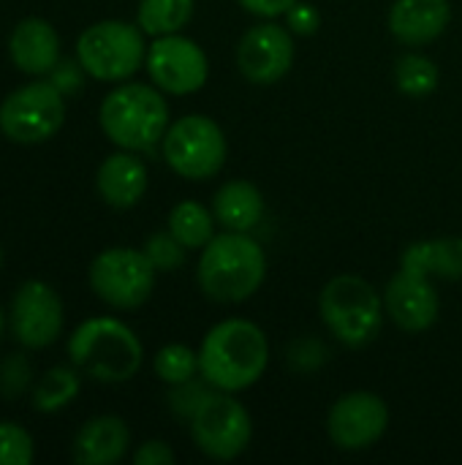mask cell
I'll return each instance as SVG.
<instances>
[{"label":"cell","mask_w":462,"mask_h":465,"mask_svg":"<svg viewBox=\"0 0 462 465\" xmlns=\"http://www.w3.org/2000/svg\"><path fill=\"white\" fill-rule=\"evenodd\" d=\"M270 365V341L251 319H223L199 346V376L221 392H245Z\"/></svg>","instance_id":"1"},{"label":"cell","mask_w":462,"mask_h":465,"mask_svg":"<svg viewBox=\"0 0 462 465\" xmlns=\"http://www.w3.org/2000/svg\"><path fill=\"white\" fill-rule=\"evenodd\" d=\"M267 278V253L251 232H221L199 256L196 281L207 300L240 305L251 300Z\"/></svg>","instance_id":"2"},{"label":"cell","mask_w":462,"mask_h":465,"mask_svg":"<svg viewBox=\"0 0 462 465\" xmlns=\"http://www.w3.org/2000/svg\"><path fill=\"white\" fill-rule=\"evenodd\" d=\"M166 93L144 82H120L109 90L98 106V123L103 136L131 153H147L161 144L172 125Z\"/></svg>","instance_id":"3"},{"label":"cell","mask_w":462,"mask_h":465,"mask_svg":"<svg viewBox=\"0 0 462 465\" xmlns=\"http://www.w3.org/2000/svg\"><path fill=\"white\" fill-rule=\"evenodd\" d=\"M68 360L82 376L93 381L125 384L139 373L144 362V346L125 322L95 316L71 332Z\"/></svg>","instance_id":"4"},{"label":"cell","mask_w":462,"mask_h":465,"mask_svg":"<svg viewBox=\"0 0 462 465\" xmlns=\"http://www.w3.org/2000/svg\"><path fill=\"white\" fill-rule=\"evenodd\" d=\"M319 313L329 335L349 349L373 343L387 316L384 294L359 275H335L319 294Z\"/></svg>","instance_id":"5"},{"label":"cell","mask_w":462,"mask_h":465,"mask_svg":"<svg viewBox=\"0 0 462 465\" xmlns=\"http://www.w3.org/2000/svg\"><path fill=\"white\" fill-rule=\"evenodd\" d=\"M76 60L90 79L128 82L147 60L144 30L125 19H101L84 27L76 38Z\"/></svg>","instance_id":"6"},{"label":"cell","mask_w":462,"mask_h":465,"mask_svg":"<svg viewBox=\"0 0 462 465\" xmlns=\"http://www.w3.org/2000/svg\"><path fill=\"white\" fill-rule=\"evenodd\" d=\"M161 153L166 166L185 180H210L226 163V134L207 114H185L174 120L163 139Z\"/></svg>","instance_id":"7"},{"label":"cell","mask_w":462,"mask_h":465,"mask_svg":"<svg viewBox=\"0 0 462 465\" xmlns=\"http://www.w3.org/2000/svg\"><path fill=\"white\" fill-rule=\"evenodd\" d=\"M63 123L65 95L46 76H33V82L11 90L0 101V131L16 144L49 142Z\"/></svg>","instance_id":"8"},{"label":"cell","mask_w":462,"mask_h":465,"mask_svg":"<svg viewBox=\"0 0 462 465\" xmlns=\"http://www.w3.org/2000/svg\"><path fill=\"white\" fill-rule=\"evenodd\" d=\"M158 270L147 259L144 251L114 245L101 251L87 270V281L93 294L117 311L142 308L155 289Z\"/></svg>","instance_id":"9"},{"label":"cell","mask_w":462,"mask_h":465,"mask_svg":"<svg viewBox=\"0 0 462 465\" xmlns=\"http://www.w3.org/2000/svg\"><path fill=\"white\" fill-rule=\"evenodd\" d=\"M191 439L202 455L210 460H234L240 458L251 439H253V422L248 409L234 398V392L212 390L196 414L188 420Z\"/></svg>","instance_id":"10"},{"label":"cell","mask_w":462,"mask_h":465,"mask_svg":"<svg viewBox=\"0 0 462 465\" xmlns=\"http://www.w3.org/2000/svg\"><path fill=\"white\" fill-rule=\"evenodd\" d=\"M144 68L150 82L166 95H193L207 84L210 76L207 52L182 33L152 38Z\"/></svg>","instance_id":"11"},{"label":"cell","mask_w":462,"mask_h":465,"mask_svg":"<svg viewBox=\"0 0 462 465\" xmlns=\"http://www.w3.org/2000/svg\"><path fill=\"white\" fill-rule=\"evenodd\" d=\"M389 428V406L381 395L354 390L340 395L327 414L329 441L343 452H365L381 441Z\"/></svg>","instance_id":"12"},{"label":"cell","mask_w":462,"mask_h":465,"mask_svg":"<svg viewBox=\"0 0 462 465\" xmlns=\"http://www.w3.org/2000/svg\"><path fill=\"white\" fill-rule=\"evenodd\" d=\"M63 300L46 281H25L8 308V327L25 349H46L63 332Z\"/></svg>","instance_id":"13"},{"label":"cell","mask_w":462,"mask_h":465,"mask_svg":"<svg viewBox=\"0 0 462 465\" xmlns=\"http://www.w3.org/2000/svg\"><path fill=\"white\" fill-rule=\"evenodd\" d=\"M294 65V33L272 19L253 25L237 44V68L253 84H275Z\"/></svg>","instance_id":"14"},{"label":"cell","mask_w":462,"mask_h":465,"mask_svg":"<svg viewBox=\"0 0 462 465\" xmlns=\"http://www.w3.org/2000/svg\"><path fill=\"white\" fill-rule=\"evenodd\" d=\"M384 311L398 330L411 335L428 332L441 313V297L433 278L400 267L384 289Z\"/></svg>","instance_id":"15"},{"label":"cell","mask_w":462,"mask_h":465,"mask_svg":"<svg viewBox=\"0 0 462 465\" xmlns=\"http://www.w3.org/2000/svg\"><path fill=\"white\" fill-rule=\"evenodd\" d=\"M452 22L449 0H395L387 16L389 33L406 46L433 44Z\"/></svg>","instance_id":"16"},{"label":"cell","mask_w":462,"mask_h":465,"mask_svg":"<svg viewBox=\"0 0 462 465\" xmlns=\"http://www.w3.org/2000/svg\"><path fill=\"white\" fill-rule=\"evenodd\" d=\"M147 166L139 153L117 150L106 155L95 172V188L112 210H131L147 193Z\"/></svg>","instance_id":"17"},{"label":"cell","mask_w":462,"mask_h":465,"mask_svg":"<svg viewBox=\"0 0 462 465\" xmlns=\"http://www.w3.org/2000/svg\"><path fill=\"white\" fill-rule=\"evenodd\" d=\"M8 57L27 76H49L60 63V38L52 22L41 16L22 19L8 35Z\"/></svg>","instance_id":"18"},{"label":"cell","mask_w":462,"mask_h":465,"mask_svg":"<svg viewBox=\"0 0 462 465\" xmlns=\"http://www.w3.org/2000/svg\"><path fill=\"white\" fill-rule=\"evenodd\" d=\"M131 447V430L123 417L98 414L90 417L74 436L71 458L79 465H114Z\"/></svg>","instance_id":"19"},{"label":"cell","mask_w":462,"mask_h":465,"mask_svg":"<svg viewBox=\"0 0 462 465\" xmlns=\"http://www.w3.org/2000/svg\"><path fill=\"white\" fill-rule=\"evenodd\" d=\"M212 213L226 232H253L264 218V193L251 180H229L215 191Z\"/></svg>","instance_id":"20"},{"label":"cell","mask_w":462,"mask_h":465,"mask_svg":"<svg viewBox=\"0 0 462 465\" xmlns=\"http://www.w3.org/2000/svg\"><path fill=\"white\" fill-rule=\"evenodd\" d=\"M400 267L433 281H462V237H433L411 242L400 256Z\"/></svg>","instance_id":"21"},{"label":"cell","mask_w":462,"mask_h":465,"mask_svg":"<svg viewBox=\"0 0 462 465\" xmlns=\"http://www.w3.org/2000/svg\"><path fill=\"white\" fill-rule=\"evenodd\" d=\"M215 213L207 210L196 199H182L172 207L169 213V232L188 248V251H202L212 237H215Z\"/></svg>","instance_id":"22"},{"label":"cell","mask_w":462,"mask_h":465,"mask_svg":"<svg viewBox=\"0 0 462 465\" xmlns=\"http://www.w3.org/2000/svg\"><path fill=\"white\" fill-rule=\"evenodd\" d=\"M196 0H139L136 25L144 35H172L180 33L193 19Z\"/></svg>","instance_id":"23"},{"label":"cell","mask_w":462,"mask_h":465,"mask_svg":"<svg viewBox=\"0 0 462 465\" xmlns=\"http://www.w3.org/2000/svg\"><path fill=\"white\" fill-rule=\"evenodd\" d=\"M79 390H82V379L74 365L71 368L68 365L49 368L33 390V409L41 414H54V411L71 406L74 398L79 395Z\"/></svg>","instance_id":"24"},{"label":"cell","mask_w":462,"mask_h":465,"mask_svg":"<svg viewBox=\"0 0 462 465\" xmlns=\"http://www.w3.org/2000/svg\"><path fill=\"white\" fill-rule=\"evenodd\" d=\"M395 82H398L403 95H408V98H428V95L436 93V87L441 82V71H438V65L428 54L408 52L395 65Z\"/></svg>","instance_id":"25"},{"label":"cell","mask_w":462,"mask_h":465,"mask_svg":"<svg viewBox=\"0 0 462 465\" xmlns=\"http://www.w3.org/2000/svg\"><path fill=\"white\" fill-rule=\"evenodd\" d=\"M152 371L169 387L185 384L199 376V351H193L185 343H166L163 349H158L152 360Z\"/></svg>","instance_id":"26"},{"label":"cell","mask_w":462,"mask_h":465,"mask_svg":"<svg viewBox=\"0 0 462 465\" xmlns=\"http://www.w3.org/2000/svg\"><path fill=\"white\" fill-rule=\"evenodd\" d=\"M35 458L33 436L16 425L3 420L0 422V465H27Z\"/></svg>","instance_id":"27"},{"label":"cell","mask_w":462,"mask_h":465,"mask_svg":"<svg viewBox=\"0 0 462 465\" xmlns=\"http://www.w3.org/2000/svg\"><path fill=\"white\" fill-rule=\"evenodd\" d=\"M142 251L147 253V259L152 262V267L158 272H174L177 267H182L185 253H188V248L169 229L158 232V234H150Z\"/></svg>","instance_id":"28"},{"label":"cell","mask_w":462,"mask_h":465,"mask_svg":"<svg viewBox=\"0 0 462 465\" xmlns=\"http://www.w3.org/2000/svg\"><path fill=\"white\" fill-rule=\"evenodd\" d=\"M33 384V368L25 354H8L0 362V395L5 401L22 398Z\"/></svg>","instance_id":"29"},{"label":"cell","mask_w":462,"mask_h":465,"mask_svg":"<svg viewBox=\"0 0 462 465\" xmlns=\"http://www.w3.org/2000/svg\"><path fill=\"white\" fill-rule=\"evenodd\" d=\"M212 392V387L202 379V384L196 379L185 381V384H174L172 392H169V409L182 417V420H191L196 414V409L202 406V401Z\"/></svg>","instance_id":"30"},{"label":"cell","mask_w":462,"mask_h":465,"mask_svg":"<svg viewBox=\"0 0 462 465\" xmlns=\"http://www.w3.org/2000/svg\"><path fill=\"white\" fill-rule=\"evenodd\" d=\"M84 76H87V71L82 68V63L79 60H63L60 57V63L49 71V82L68 98V95H74L76 90H82V84H84Z\"/></svg>","instance_id":"31"},{"label":"cell","mask_w":462,"mask_h":465,"mask_svg":"<svg viewBox=\"0 0 462 465\" xmlns=\"http://www.w3.org/2000/svg\"><path fill=\"white\" fill-rule=\"evenodd\" d=\"M286 27L294 35H313L321 27V14L313 3L308 0H297L289 11H286Z\"/></svg>","instance_id":"32"},{"label":"cell","mask_w":462,"mask_h":465,"mask_svg":"<svg viewBox=\"0 0 462 465\" xmlns=\"http://www.w3.org/2000/svg\"><path fill=\"white\" fill-rule=\"evenodd\" d=\"M174 460H177L174 450L161 439H150V441L139 444V450L133 452L136 465H172Z\"/></svg>","instance_id":"33"},{"label":"cell","mask_w":462,"mask_h":465,"mask_svg":"<svg viewBox=\"0 0 462 465\" xmlns=\"http://www.w3.org/2000/svg\"><path fill=\"white\" fill-rule=\"evenodd\" d=\"M237 3L259 19H278V16H286V11L297 0H237Z\"/></svg>","instance_id":"34"},{"label":"cell","mask_w":462,"mask_h":465,"mask_svg":"<svg viewBox=\"0 0 462 465\" xmlns=\"http://www.w3.org/2000/svg\"><path fill=\"white\" fill-rule=\"evenodd\" d=\"M319 349H324L319 341H297L291 346V362H294V368L297 371H313V368H319L321 360H313V351H319Z\"/></svg>","instance_id":"35"},{"label":"cell","mask_w":462,"mask_h":465,"mask_svg":"<svg viewBox=\"0 0 462 465\" xmlns=\"http://www.w3.org/2000/svg\"><path fill=\"white\" fill-rule=\"evenodd\" d=\"M5 327H8V319H5V311L0 308V341H3V335H5Z\"/></svg>","instance_id":"36"},{"label":"cell","mask_w":462,"mask_h":465,"mask_svg":"<svg viewBox=\"0 0 462 465\" xmlns=\"http://www.w3.org/2000/svg\"><path fill=\"white\" fill-rule=\"evenodd\" d=\"M0 267H3V248H0Z\"/></svg>","instance_id":"37"}]
</instances>
